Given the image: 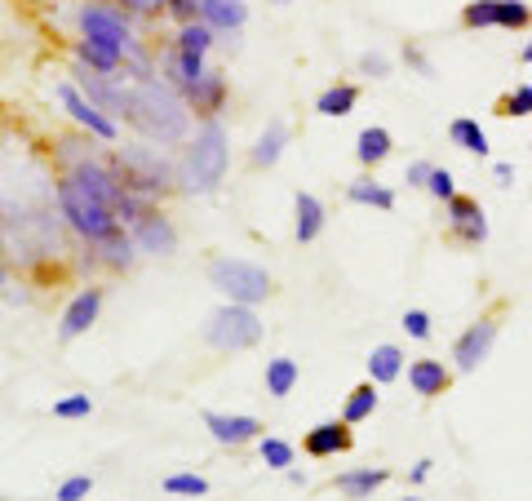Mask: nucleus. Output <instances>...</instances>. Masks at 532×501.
Instances as JSON below:
<instances>
[{"instance_id":"obj_29","label":"nucleus","mask_w":532,"mask_h":501,"mask_svg":"<svg viewBox=\"0 0 532 501\" xmlns=\"http://www.w3.org/2000/svg\"><path fill=\"white\" fill-rule=\"evenodd\" d=\"M360 107V85H329L320 94V102H315V111L320 116H351V111Z\"/></svg>"},{"instance_id":"obj_33","label":"nucleus","mask_w":532,"mask_h":501,"mask_svg":"<svg viewBox=\"0 0 532 501\" xmlns=\"http://www.w3.org/2000/svg\"><path fill=\"white\" fill-rule=\"evenodd\" d=\"M497 27L501 32H524V27H532V5L528 0H497Z\"/></svg>"},{"instance_id":"obj_44","label":"nucleus","mask_w":532,"mask_h":501,"mask_svg":"<svg viewBox=\"0 0 532 501\" xmlns=\"http://www.w3.org/2000/svg\"><path fill=\"white\" fill-rule=\"evenodd\" d=\"M404 63L417 71V76H426V80H435V67H431V58L422 54V49L417 45H404Z\"/></svg>"},{"instance_id":"obj_39","label":"nucleus","mask_w":532,"mask_h":501,"mask_svg":"<svg viewBox=\"0 0 532 501\" xmlns=\"http://www.w3.org/2000/svg\"><path fill=\"white\" fill-rule=\"evenodd\" d=\"M89 493H94V479L89 475H71V479H63V484H58V501H85Z\"/></svg>"},{"instance_id":"obj_6","label":"nucleus","mask_w":532,"mask_h":501,"mask_svg":"<svg viewBox=\"0 0 532 501\" xmlns=\"http://www.w3.org/2000/svg\"><path fill=\"white\" fill-rule=\"evenodd\" d=\"M204 342L222 355H235V351H249V346L262 342V320L253 306H240V302H227L209 315L204 324Z\"/></svg>"},{"instance_id":"obj_12","label":"nucleus","mask_w":532,"mask_h":501,"mask_svg":"<svg viewBox=\"0 0 532 501\" xmlns=\"http://www.w3.org/2000/svg\"><path fill=\"white\" fill-rule=\"evenodd\" d=\"M98 311H102V289H98V284H89V289H80L76 298H71V306L63 311V320H58V337H63V342H76L80 333L94 329Z\"/></svg>"},{"instance_id":"obj_15","label":"nucleus","mask_w":532,"mask_h":501,"mask_svg":"<svg viewBox=\"0 0 532 501\" xmlns=\"http://www.w3.org/2000/svg\"><path fill=\"white\" fill-rule=\"evenodd\" d=\"M182 98H187V107L196 111V116L213 120L222 107H227V76H222V71H204L196 85L182 89Z\"/></svg>"},{"instance_id":"obj_22","label":"nucleus","mask_w":532,"mask_h":501,"mask_svg":"<svg viewBox=\"0 0 532 501\" xmlns=\"http://www.w3.org/2000/svg\"><path fill=\"white\" fill-rule=\"evenodd\" d=\"M293 209H298V218H293V235H298V244L320 240V235H324V204L315 200L311 191H298Z\"/></svg>"},{"instance_id":"obj_18","label":"nucleus","mask_w":532,"mask_h":501,"mask_svg":"<svg viewBox=\"0 0 532 501\" xmlns=\"http://www.w3.org/2000/svg\"><path fill=\"white\" fill-rule=\"evenodd\" d=\"M160 71H165V80L173 89H187V85H196V80L204 76V58L200 54H187V49H178V45H169L165 54H160Z\"/></svg>"},{"instance_id":"obj_13","label":"nucleus","mask_w":532,"mask_h":501,"mask_svg":"<svg viewBox=\"0 0 532 501\" xmlns=\"http://www.w3.org/2000/svg\"><path fill=\"white\" fill-rule=\"evenodd\" d=\"M129 235H133V244H138V253H156V258H165V253L178 249V231H173V222L160 209H151L142 222H133Z\"/></svg>"},{"instance_id":"obj_45","label":"nucleus","mask_w":532,"mask_h":501,"mask_svg":"<svg viewBox=\"0 0 532 501\" xmlns=\"http://www.w3.org/2000/svg\"><path fill=\"white\" fill-rule=\"evenodd\" d=\"M431 160H413V165H408V173H404V178H408V187H417V191H426V182H431Z\"/></svg>"},{"instance_id":"obj_20","label":"nucleus","mask_w":532,"mask_h":501,"mask_svg":"<svg viewBox=\"0 0 532 501\" xmlns=\"http://www.w3.org/2000/svg\"><path fill=\"white\" fill-rule=\"evenodd\" d=\"M386 479H391L386 466H355V470H342V475H337V493L351 497V501H368Z\"/></svg>"},{"instance_id":"obj_34","label":"nucleus","mask_w":532,"mask_h":501,"mask_svg":"<svg viewBox=\"0 0 532 501\" xmlns=\"http://www.w3.org/2000/svg\"><path fill=\"white\" fill-rule=\"evenodd\" d=\"M258 453H262V462L271 466V470H289L293 457H298L289 439H275V435H262V439H258Z\"/></svg>"},{"instance_id":"obj_7","label":"nucleus","mask_w":532,"mask_h":501,"mask_svg":"<svg viewBox=\"0 0 532 501\" xmlns=\"http://www.w3.org/2000/svg\"><path fill=\"white\" fill-rule=\"evenodd\" d=\"M76 27H80V40H89V45H98V49H111V54H120V58H125V49L138 40L129 27V14L102 5V0H85V5H80Z\"/></svg>"},{"instance_id":"obj_27","label":"nucleus","mask_w":532,"mask_h":501,"mask_svg":"<svg viewBox=\"0 0 532 501\" xmlns=\"http://www.w3.org/2000/svg\"><path fill=\"white\" fill-rule=\"evenodd\" d=\"M373 386H377V382H364V386H355V391L346 395V404H342V422H346V426H360V422H368V417L377 413L382 395H377Z\"/></svg>"},{"instance_id":"obj_11","label":"nucleus","mask_w":532,"mask_h":501,"mask_svg":"<svg viewBox=\"0 0 532 501\" xmlns=\"http://www.w3.org/2000/svg\"><path fill=\"white\" fill-rule=\"evenodd\" d=\"M444 213H448V231H453V240L470 244V249H479V244L488 240V218H484V209H479V200L453 196L444 204Z\"/></svg>"},{"instance_id":"obj_52","label":"nucleus","mask_w":532,"mask_h":501,"mask_svg":"<svg viewBox=\"0 0 532 501\" xmlns=\"http://www.w3.org/2000/svg\"><path fill=\"white\" fill-rule=\"evenodd\" d=\"M399 501H422V497H399Z\"/></svg>"},{"instance_id":"obj_14","label":"nucleus","mask_w":532,"mask_h":501,"mask_svg":"<svg viewBox=\"0 0 532 501\" xmlns=\"http://www.w3.org/2000/svg\"><path fill=\"white\" fill-rule=\"evenodd\" d=\"M204 426H209V435L218 439V444L227 448H240L249 444V439H262V422L249 413H204Z\"/></svg>"},{"instance_id":"obj_30","label":"nucleus","mask_w":532,"mask_h":501,"mask_svg":"<svg viewBox=\"0 0 532 501\" xmlns=\"http://www.w3.org/2000/svg\"><path fill=\"white\" fill-rule=\"evenodd\" d=\"M448 142H457V147L470 151V156H479V160L488 156V134L479 129V120H470V116H457L453 125H448Z\"/></svg>"},{"instance_id":"obj_47","label":"nucleus","mask_w":532,"mask_h":501,"mask_svg":"<svg viewBox=\"0 0 532 501\" xmlns=\"http://www.w3.org/2000/svg\"><path fill=\"white\" fill-rule=\"evenodd\" d=\"M493 178H497V187H501V191L515 187V165H506V160H501V165H493Z\"/></svg>"},{"instance_id":"obj_32","label":"nucleus","mask_w":532,"mask_h":501,"mask_svg":"<svg viewBox=\"0 0 532 501\" xmlns=\"http://www.w3.org/2000/svg\"><path fill=\"white\" fill-rule=\"evenodd\" d=\"M213 40H218V32H213V27L209 23H200V18H196V23H182L178 27V40H173V45H178V49H187V54H209V49H213Z\"/></svg>"},{"instance_id":"obj_5","label":"nucleus","mask_w":532,"mask_h":501,"mask_svg":"<svg viewBox=\"0 0 532 501\" xmlns=\"http://www.w3.org/2000/svg\"><path fill=\"white\" fill-rule=\"evenodd\" d=\"M209 284L227 302H240V306H258V302H266L275 293V280L266 275V267L244 262V258H218L209 267Z\"/></svg>"},{"instance_id":"obj_51","label":"nucleus","mask_w":532,"mask_h":501,"mask_svg":"<svg viewBox=\"0 0 532 501\" xmlns=\"http://www.w3.org/2000/svg\"><path fill=\"white\" fill-rule=\"evenodd\" d=\"M5 284H9V271H5V262H0V293H5Z\"/></svg>"},{"instance_id":"obj_42","label":"nucleus","mask_w":532,"mask_h":501,"mask_svg":"<svg viewBox=\"0 0 532 501\" xmlns=\"http://www.w3.org/2000/svg\"><path fill=\"white\" fill-rule=\"evenodd\" d=\"M165 14L178 18V27L182 23H196V18H200V0H165Z\"/></svg>"},{"instance_id":"obj_26","label":"nucleus","mask_w":532,"mask_h":501,"mask_svg":"<svg viewBox=\"0 0 532 501\" xmlns=\"http://www.w3.org/2000/svg\"><path fill=\"white\" fill-rule=\"evenodd\" d=\"M346 200H351V204H368V209H386V213L395 209V191L382 187L377 178H355L351 187H346Z\"/></svg>"},{"instance_id":"obj_31","label":"nucleus","mask_w":532,"mask_h":501,"mask_svg":"<svg viewBox=\"0 0 532 501\" xmlns=\"http://www.w3.org/2000/svg\"><path fill=\"white\" fill-rule=\"evenodd\" d=\"M76 58H80V67L98 71V76H120V67H125V58H120V54L89 45V40H76Z\"/></svg>"},{"instance_id":"obj_19","label":"nucleus","mask_w":532,"mask_h":501,"mask_svg":"<svg viewBox=\"0 0 532 501\" xmlns=\"http://www.w3.org/2000/svg\"><path fill=\"white\" fill-rule=\"evenodd\" d=\"M200 23H209L218 36L240 32L249 23V5L244 0H200Z\"/></svg>"},{"instance_id":"obj_40","label":"nucleus","mask_w":532,"mask_h":501,"mask_svg":"<svg viewBox=\"0 0 532 501\" xmlns=\"http://www.w3.org/2000/svg\"><path fill=\"white\" fill-rule=\"evenodd\" d=\"M89 413H94V400H89V395H67V400L54 404V417H67V422L71 417H89Z\"/></svg>"},{"instance_id":"obj_24","label":"nucleus","mask_w":532,"mask_h":501,"mask_svg":"<svg viewBox=\"0 0 532 501\" xmlns=\"http://www.w3.org/2000/svg\"><path fill=\"white\" fill-rule=\"evenodd\" d=\"M404 360L408 355L399 351V346H373V355H368V382H377V386H391L399 373H404Z\"/></svg>"},{"instance_id":"obj_10","label":"nucleus","mask_w":532,"mask_h":501,"mask_svg":"<svg viewBox=\"0 0 532 501\" xmlns=\"http://www.w3.org/2000/svg\"><path fill=\"white\" fill-rule=\"evenodd\" d=\"M58 102L67 107V116L76 120L80 129H89L98 142H116L120 138V129H116V120L107 116V111H98L94 102H89L85 94L76 89V80H67V85H58Z\"/></svg>"},{"instance_id":"obj_35","label":"nucleus","mask_w":532,"mask_h":501,"mask_svg":"<svg viewBox=\"0 0 532 501\" xmlns=\"http://www.w3.org/2000/svg\"><path fill=\"white\" fill-rule=\"evenodd\" d=\"M462 27H466V32L497 27V0H470V5L462 9Z\"/></svg>"},{"instance_id":"obj_41","label":"nucleus","mask_w":532,"mask_h":501,"mask_svg":"<svg viewBox=\"0 0 532 501\" xmlns=\"http://www.w3.org/2000/svg\"><path fill=\"white\" fill-rule=\"evenodd\" d=\"M404 333L413 337V342H426V337H431V315L417 311V306H413V311H404Z\"/></svg>"},{"instance_id":"obj_49","label":"nucleus","mask_w":532,"mask_h":501,"mask_svg":"<svg viewBox=\"0 0 532 501\" xmlns=\"http://www.w3.org/2000/svg\"><path fill=\"white\" fill-rule=\"evenodd\" d=\"M284 475H289V484H293V488H302V484H306V475H302L298 466H289V470H284Z\"/></svg>"},{"instance_id":"obj_37","label":"nucleus","mask_w":532,"mask_h":501,"mask_svg":"<svg viewBox=\"0 0 532 501\" xmlns=\"http://www.w3.org/2000/svg\"><path fill=\"white\" fill-rule=\"evenodd\" d=\"M165 493L169 497H204V493H209V479H204V475H169Z\"/></svg>"},{"instance_id":"obj_8","label":"nucleus","mask_w":532,"mask_h":501,"mask_svg":"<svg viewBox=\"0 0 532 501\" xmlns=\"http://www.w3.org/2000/svg\"><path fill=\"white\" fill-rule=\"evenodd\" d=\"M76 89L85 94L89 102H94L98 111H107L111 120H129L133 111V89L116 85V76H98V71L89 67H76Z\"/></svg>"},{"instance_id":"obj_3","label":"nucleus","mask_w":532,"mask_h":501,"mask_svg":"<svg viewBox=\"0 0 532 501\" xmlns=\"http://www.w3.org/2000/svg\"><path fill=\"white\" fill-rule=\"evenodd\" d=\"M54 196H58V213L67 218V227L80 235V240L89 244H102L111 240L116 231H125V222L116 218V209L111 204H102L94 191H85L71 173H63V178L54 182Z\"/></svg>"},{"instance_id":"obj_36","label":"nucleus","mask_w":532,"mask_h":501,"mask_svg":"<svg viewBox=\"0 0 532 501\" xmlns=\"http://www.w3.org/2000/svg\"><path fill=\"white\" fill-rule=\"evenodd\" d=\"M497 116H506V120H528V116H532V85L510 89V94L497 102Z\"/></svg>"},{"instance_id":"obj_17","label":"nucleus","mask_w":532,"mask_h":501,"mask_svg":"<svg viewBox=\"0 0 532 501\" xmlns=\"http://www.w3.org/2000/svg\"><path fill=\"white\" fill-rule=\"evenodd\" d=\"M408 386H413L422 400H439V395L453 386V368L444 360H431V355H422V360L408 364Z\"/></svg>"},{"instance_id":"obj_4","label":"nucleus","mask_w":532,"mask_h":501,"mask_svg":"<svg viewBox=\"0 0 532 501\" xmlns=\"http://www.w3.org/2000/svg\"><path fill=\"white\" fill-rule=\"evenodd\" d=\"M111 165H116L120 182H125L133 196H142V200H156V196H165V191L178 187V165L160 156V147H142V142H138V147L116 151Z\"/></svg>"},{"instance_id":"obj_50","label":"nucleus","mask_w":532,"mask_h":501,"mask_svg":"<svg viewBox=\"0 0 532 501\" xmlns=\"http://www.w3.org/2000/svg\"><path fill=\"white\" fill-rule=\"evenodd\" d=\"M519 63H528V67H532V40H528L524 49H519Z\"/></svg>"},{"instance_id":"obj_16","label":"nucleus","mask_w":532,"mask_h":501,"mask_svg":"<svg viewBox=\"0 0 532 501\" xmlns=\"http://www.w3.org/2000/svg\"><path fill=\"white\" fill-rule=\"evenodd\" d=\"M351 426L337 417V422H320L302 435V453L306 457H337V453H351Z\"/></svg>"},{"instance_id":"obj_25","label":"nucleus","mask_w":532,"mask_h":501,"mask_svg":"<svg viewBox=\"0 0 532 501\" xmlns=\"http://www.w3.org/2000/svg\"><path fill=\"white\" fill-rule=\"evenodd\" d=\"M94 249H98V262H102V267H111V271H129V267H133V258H138V244H133L129 227H125V231H116L111 240L94 244Z\"/></svg>"},{"instance_id":"obj_46","label":"nucleus","mask_w":532,"mask_h":501,"mask_svg":"<svg viewBox=\"0 0 532 501\" xmlns=\"http://www.w3.org/2000/svg\"><path fill=\"white\" fill-rule=\"evenodd\" d=\"M125 14H138V18H151V14H165V0H120Z\"/></svg>"},{"instance_id":"obj_23","label":"nucleus","mask_w":532,"mask_h":501,"mask_svg":"<svg viewBox=\"0 0 532 501\" xmlns=\"http://www.w3.org/2000/svg\"><path fill=\"white\" fill-rule=\"evenodd\" d=\"M284 147H289V125L284 120H271V125L262 129V138L253 142V165L258 169H275L284 156Z\"/></svg>"},{"instance_id":"obj_2","label":"nucleus","mask_w":532,"mask_h":501,"mask_svg":"<svg viewBox=\"0 0 532 501\" xmlns=\"http://www.w3.org/2000/svg\"><path fill=\"white\" fill-rule=\"evenodd\" d=\"M227 165H231V142L222 120L213 116L187 138V156L178 165V187L187 196H213L222 187V178H227Z\"/></svg>"},{"instance_id":"obj_28","label":"nucleus","mask_w":532,"mask_h":501,"mask_svg":"<svg viewBox=\"0 0 532 501\" xmlns=\"http://www.w3.org/2000/svg\"><path fill=\"white\" fill-rule=\"evenodd\" d=\"M298 377H302L298 360H289V355H275V360L266 364V395L284 400V395H289L293 386H298Z\"/></svg>"},{"instance_id":"obj_21","label":"nucleus","mask_w":532,"mask_h":501,"mask_svg":"<svg viewBox=\"0 0 532 501\" xmlns=\"http://www.w3.org/2000/svg\"><path fill=\"white\" fill-rule=\"evenodd\" d=\"M391 151H395V138H391V129H382V125H368V129H360V138H355V160H360L364 169H377Z\"/></svg>"},{"instance_id":"obj_1","label":"nucleus","mask_w":532,"mask_h":501,"mask_svg":"<svg viewBox=\"0 0 532 501\" xmlns=\"http://www.w3.org/2000/svg\"><path fill=\"white\" fill-rule=\"evenodd\" d=\"M129 125L138 134H147L160 147H173V142H187L191 138V107L187 98L173 94L169 80H138L133 85V111H129Z\"/></svg>"},{"instance_id":"obj_9","label":"nucleus","mask_w":532,"mask_h":501,"mask_svg":"<svg viewBox=\"0 0 532 501\" xmlns=\"http://www.w3.org/2000/svg\"><path fill=\"white\" fill-rule=\"evenodd\" d=\"M497 329H501V324L493 320V315H484V320H475L462 337H457V342H453V368H457V373H475V368L493 355Z\"/></svg>"},{"instance_id":"obj_48","label":"nucleus","mask_w":532,"mask_h":501,"mask_svg":"<svg viewBox=\"0 0 532 501\" xmlns=\"http://www.w3.org/2000/svg\"><path fill=\"white\" fill-rule=\"evenodd\" d=\"M431 466H435L431 457H422V462H417L413 470H408V479H413V484H422V479H431Z\"/></svg>"},{"instance_id":"obj_43","label":"nucleus","mask_w":532,"mask_h":501,"mask_svg":"<svg viewBox=\"0 0 532 501\" xmlns=\"http://www.w3.org/2000/svg\"><path fill=\"white\" fill-rule=\"evenodd\" d=\"M360 71H364L368 80H386V76H391V63H386V54H364Z\"/></svg>"},{"instance_id":"obj_38","label":"nucleus","mask_w":532,"mask_h":501,"mask_svg":"<svg viewBox=\"0 0 532 501\" xmlns=\"http://www.w3.org/2000/svg\"><path fill=\"white\" fill-rule=\"evenodd\" d=\"M426 191H431V196H435L439 204H448V200L457 196V182H453V173L435 165V169H431V182H426Z\"/></svg>"}]
</instances>
